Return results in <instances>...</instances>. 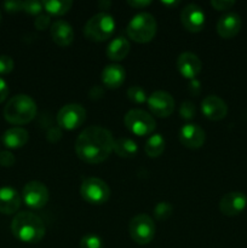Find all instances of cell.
I'll use <instances>...</instances> for the list:
<instances>
[{
  "instance_id": "1",
  "label": "cell",
  "mask_w": 247,
  "mask_h": 248,
  "mask_svg": "<svg viewBox=\"0 0 247 248\" xmlns=\"http://www.w3.org/2000/svg\"><path fill=\"white\" fill-rule=\"evenodd\" d=\"M114 138L110 131L102 126H89L77 138L75 153L87 164H101L113 152Z\"/></svg>"
},
{
  "instance_id": "2",
  "label": "cell",
  "mask_w": 247,
  "mask_h": 248,
  "mask_svg": "<svg viewBox=\"0 0 247 248\" xmlns=\"http://www.w3.org/2000/svg\"><path fill=\"white\" fill-rule=\"evenodd\" d=\"M11 232L19 241L26 244H38L45 236L46 228L44 220L38 215L22 211L12 219Z\"/></svg>"
},
{
  "instance_id": "3",
  "label": "cell",
  "mask_w": 247,
  "mask_h": 248,
  "mask_svg": "<svg viewBox=\"0 0 247 248\" xmlns=\"http://www.w3.org/2000/svg\"><path fill=\"white\" fill-rule=\"evenodd\" d=\"M36 103L27 94H16L6 103L4 108V118L14 125H24L35 118Z\"/></svg>"
},
{
  "instance_id": "4",
  "label": "cell",
  "mask_w": 247,
  "mask_h": 248,
  "mask_svg": "<svg viewBox=\"0 0 247 248\" xmlns=\"http://www.w3.org/2000/svg\"><path fill=\"white\" fill-rule=\"evenodd\" d=\"M157 24L154 16L148 12H139L135 15L128 22L126 33L128 38L132 39L136 43H149L153 40L156 34Z\"/></svg>"
},
{
  "instance_id": "5",
  "label": "cell",
  "mask_w": 247,
  "mask_h": 248,
  "mask_svg": "<svg viewBox=\"0 0 247 248\" xmlns=\"http://www.w3.org/2000/svg\"><path fill=\"white\" fill-rule=\"evenodd\" d=\"M115 31V21L107 12H98L92 16L84 26V35L91 41H104L110 38Z\"/></svg>"
},
{
  "instance_id": "6",
  "label": "cell",
  "mask_w": 247,
  "mask_h": 248,
  "mask_svg": "<svg viewBox=\"0 0 247 248\" xmlns=\"http://www.w3.org/2000/svg\"><path fill=\"white\" fill-rule=\"evenodd\" d=\"M80 194L86 202L91 205H102L110 198V188L101 178L89 177L82 182L80 186Z\"/></svg>"
},
{
  "instance_id": "7",
  "label": "cell",
  "mask_w": 247,
  "mask_h": 248,
  "mask_svg": "<svg viewBox=\"0 0 247 248\" xmlns=\"http://www.w3.org/2000/svg\"><path fill=\"white\" fill-rule=\"evenodd\" d=\"M127 130L136 136L150 135L156 127L155 119L143 109H131L124 118Z\"/></svg>"
},
{
  "instance_id": "8",
  "label": "cell",
  "mask_w": 247,
  "mask_h": 248,
  "mask_svg": "<svg viewBox=\"0 0 247 248\" xmlns=\"http://www.w3.org/2000/svg\"><path fill=\"white\" fill-rule=\"evenodd\" d=\"M128 232L136 244L148 245L155 236V224L149 216L139 213L131 219Z\"/></svg>"
},
{
  "instance_id": "9",
  "label": "cell",
  "mask_w": 247,
  "mask_h": 248,
  "mask_svg": "<svg viewBox=\"0 0 247 248\" xmlns=\"http://www.w3.org/2000/svg\"><path fill=\"white\" fill-rule=\"evenodd\" d=\"M86 120V110L79 103H69L63 106L57 114L58 126L65 130H75Z\"/></svg>"
},
{
  "instance_id": "10",
  "label": "cell",
  "mask_w": 247,
  "mask_h": 248,
  "mask_svg": "<svg viewBox=\"0 0 247 248\" xmlns=\"http://www.w3.org/2000/svg\"><path fill=\"white\" fill-rule=\"evenodd\" d=\"M22 200L31 208H43L48 202V189L39 181H31L24 186Z\"/></svg>"
},
{
  "instance_id": "11",
  "label": "cell",
  "mask_w": 247,
  "mask_h": 248,
  "mask_svg": "<svg viewBox=\"0 0 247 248\" xmlns=\"http://www.w3.org/2000/svg\"><path fill=\"white\" fill-rule=\"evenodd\" d=\"M148 106L150 111L159 118H167L174 110V99L169 92L155 91L148 97Z\"/></svg>"
},
{
  "instance_id": "12",
  "label": "cell",
  "mask_w": 247,
  "mask_h": 248,
  "mask_svg": "<svg viewBox=\"0 0 247 248\" xmlns=\"http://www.w3.org/2000/svg\"><path fill=\"white\" fill-rule=\"evenodd\" d=\"M181 22L184 28L193 33L202 31L205 27L206 16L202 7L196 4H188L181 12Z\"/></svg>"
},
{
  "instance_id": "13",
  "label": "cell",
  "mask_w": 247,
  "mask_h": 248,
  "mask_svg": "<svg viewBox=\"0 0 247 248\" xmlns=\"http://www.w3.org/2000/svg\"><path fill=\"white\" fill-rule=\"evenodd\" d=\"M247 196L242 191H229L219 201V210L225 216H237L246 208Z\"/></svg>"
},
{
  "instance_id": "14",
  "label": "cell",
  "mask_w": 247,
  "mask_h": 248,
  "mask_svg": "<svg viewBox=\"0 0 247 248\" xmlns=\"http://www.w3.org/2000/svg\"><path fill=\"white\" fill-rule=\"evenodd\" d=\"M179 140L189 149H199L206 140V133L196 124H185L179 130Z\"/></svg>"
},
{
  "instance_id": "15",
  "label": "cell",
  "mask_w": 247,
  "mask_h": 248,
  "mask_svg": "<svg viewBox=\"0 0 247 248\" xmlns=\"http://www.w3.org/2000/svg\"><path fill=\"white\" fill-rule=\"evenodd\" d=\"M201 110L203 115L213 121L222 120L228 114V106L220 97L210 94L201 102Z\"/></svg>"
},
{
  "instance_id": "16",
  "label": "cell",
  "mask_w": 247,
  "mask_h": 248,
  "mask_svg": "<svg viewBox=\"0 0 247 248\" xmlns=\"http://www.w3.org/2000/svg\"><path fill=\"white\" fill-rule=\"evenodd\" d=\"M177 68L184 78L193 80L201 72L202 63L195 53L183 52L177 58Z\"/></svg>"
},
{
  "instance_id": "17",
  "label": "cell",
  "mask_w": 247,
  "mask_h": 248,
  "mask_svg": "<svg viewBox=\"0 0 247 248\" xmlns=\"http://www.w3.org/2000/svg\"><path fill=\"white\" fill-rule=\"evenodd\" d=\"M241 17L236 12H227L217 22V33L222 38H234L241 29Z\"/></svg>"
},
{
  "instance_id": "18",
  "label": "cell",
  "mask_w": 247,
  "mask_h": 248,
  "mask_svg": "<svg viewBox=\"0 0 247 248\" xmlns=\"http://www.w3.org/2000/svg\"><path fill=\"white\" fill-rule=\"evenodd\" d=\"M22 198L16 189L11 186L0 188V213L14 215L21 206Z\"/></svg>"
},
{
  "instance_id": "19",
  "label": "cell",
  "mask_w": 247,
  "mask_h": 248,
  "mask_svg": "<svg viewBox=\"0 0 247 248\" xmlns=\"http://www.w3.org/2000/svg\"><path fill=\"white\" fill-rule=\"evenodd\" d=\"M50 33L52 40L62 47L69 46L74 41V31L72 26L63 19H58L51 24Z\"/></svg>"
},
{
  "instance_id": "20",
  "label": "cell",
  "mask_w": 247,
  "mask_h": 248,
  "mask_svg": "<svg viewBox=\"0 0 247 248\" xmlns=\"http://www.w3.org/2000/svg\"><path fill=\"white\" fill-rule=\"evenodd\" d=\"M126 72L120 64H109L102 70L101 79L108 89H118L125 81Z\"/></svg>"
},
{
  "instance_id": "21",
  "label": "cell",
  "mask_w": 247,
  "mask_h": 248,
  "mask_svg": "<svg viewBox=\"0 0 247 248\" xmlns=\"http://www.w3.org/2000/svg\"><path fill=\"white\" fill-rule=\"evenodd\" d=\"M29 135L27 130L22 127H11L6 130L2 135V143L10 149H18L27 144Z\"/></svg>"
},
{
  "instance_id": "22",
  "label": "cell",
  "mask_w": 247,
  "mask_h": 248,
  "mask_svg": "<svg viewBox=\"0 0 247 248\" xmlns=\"http://www.w3.org/2000/svg\"><path fill=\"white\" fill-rule=\"evenodd\" d=\"M130 41L124 36H118L107 46V56L111 61H123L130 52Z\"/></svg>"
},
{
  "instance_id": "23",
  "label": "cell",
  "mask_w": 247,
  "mask_h": 248,
  "mask_svg": "<svg viewBox=\"0 0 247 248\" xmlns=\"http://www.w3.org/2000/svg\"><path fill=\"white\" fill-rule=\"evenodd\" d=\"M113 150L118 156L130 159V157H135L137 155L138 145L131 138L120 137L114 140Z\"/></svg>"
},
{
  "instance_id": "24",
  "label": "cell",
  "mask_w": 247,
  "mask_h": 248,
  "mask_svg": "<svg viewBox=\"0 0 247 248\" xmlns=\"http://www.w3.org/2000/svg\"><path fill=\"white\" fill-rule=\"evenodd\" d=\"M165 150V140L161 135L155 133V135L150 136L148 140L145 142L144 152L148 156L150 157H157L164 153Z\"/></svg>"
},
{
  "instance_id": "25",
  "label": "cell",
  "mask_w": 247,
  "mask_h": 248,
  "mask_svg": "<svg viewBox=\"0 0 247 248\" xmlns=\"http://www.w3.org/2000/svg\"><path fill=\"white\" fill-rule=\"evenodd\" d=\"M43 6L48 14L62 16L69 11L70 7L73 6V1L70 0H45L43 1Z\"/></svg>"
},
{
  "instance_id": "26",
  "label": "cell",
  "mask_w": 247,
  "mask_h": 248,
  "mask_svg": "<svg viewBox=\"0 0 247 248\" xmlns=\"http://www.w3.org/2000/svg\"><path fill=\"white\" fill-rule=\"evenodd\" d=\"M173 213V206L166 201H161V202L156 203L154 207V216L157 220H166Z\"/></svg>"
},
{
  "instance_id": "27",
  "label": "cell",
  "mask_w": 247,
  "mask_h": 248,
  "mask_svg": "<svg viewBox=\"0 0 247 248\" xmlns=\"http://www.w3.org/2000/svg\"><path fill=\"white\" fill-rule=\"evenodd\" d=\"M127 97L131 102H133V103H137V104L144 103V102L148 99L147 93H145V91L143 90V87H140V86L128 87Z\"/></svg>"
},
{
  "instance_id": "28",
  "label": "cell",
  "mask_w": 247,
  "mask_h": 248,
  "mask_svg": "<svg viewBox=\"0 0 247 248\" xmlns=\"http://www.w3.org/2000/svg\"><path fill=\"white\" fill-rule=\"evenodd\" d=\"M80 248H103V241L98 235L87 234L80 240Z\"/></svg>"
},
{
  "instance_id": "29",
  "label": "cell",
  "mask_w": 247,
  "mask_h": 248,
  "mask_svg": "<svg viewBox=\"0 0 247 248\" xmlns=\"http://www.w3.org/2000/svg\"><path fill=\"white\" fill-rule=\"evenodd\" d=\"M196 114V107L193 102L184 101L179 107V115L184 119V120H191L195 118Z\"/></svg>"
},
{
  "instance_id": "30",
  "label": "cell",
  "mask_w": 247,
  "mask_h": 248,
  "mask_svg": "<svg viewBox=\"0 0 247 248\" xmlns=\"http://www.w3.org/2000/svg\"><path fill=\"white\" fill-rule=\"evenodd\" d=\"M43 9V1H36V0L23 1V11H26L29 15H40Z\"/></svg>"
},
{
  "instance_id": "31",
  "label": "cell",
  "mask_w": 247,
  "mask_h": 248,
  "mask_svg": "<svg viewBox=\"0 0 247 248\" xmlns=\"http://www.w3.org/2000/svg\"><path fill=\"white\" fill-rule=\"evenodd\" d=\"M15 63L10 56L0 55V74H9L14 70Z\"/></svg>"
},
{
  "instance_id": "32",
  "label": "cell",
  "mask_w": 247,
  "mask_h": 248,
  "mask_svg": "<svg viewBox=\"0 0 247 248\" xmlns=\"http://www.w3.org/2000/svg\"><path fill=\"white\" fill-rule=\"evenodd\" d=\"M15 161H16V159L11 152H7V150L0 152V166L11 167L14 166Z\"/></svg>"
},
{
  "instance_id": "33",
  "label": "cell",
  "mask_w": 247,
  "mask_h": 248,
  "mask_svg": "<svg viewBox=\"0 0 247 248\" xmlns=\"http://www.w3.org/2000/svg\"><path fill=\"white\" fill-rule=\"evenodd\" d=\"M211 5H212L216 10L224 11V10H229L230 7L234 6L235 0H212V1H211Z\"/></svg>"
},
{
  "instance_id": "34",
  "label": "cell",
  "mask_w": 247,
  "mask_h": 248,
  "mask_svg": "<svg viewBox=\"0 0 247 248\" xmlns=\"http://www.w3.org/2000/svg\"><path fill=\"white\" fill-rule=\"evenodd\" d=\"M48 24H50V16L44 14L38 15L35 22H34V26H35V28L39 29V31H44V29H46L48 27Z\"/></svg>"
},
{
  "instance_id": "35",
  "label": "cell",
  "mask_w": 247,
  "mask_h": 248,
  "mask_svg": "<svg viewBox=\"0 0 247 248\" xmlns=\"http://www.w3.org/2000/svg\"><path fill=\"white\" fill-rule=\"evenodd\" d=\"M4 9L7 12H18L23 10V1H17V0H10L4 2Z\"/></svg>"
},
{
  "instance_id": "36",
  "label": "cell",
  "mask_w": 247,
  "mask_h": 248,
  "mask_svg": "<svg viewBox=\"0 0 247 248\" xmlns=\"http://www.w3.org/2000/svg\"><path fill=\"white\" fill-rule=\"evenodd\" d=\"M61 137H62V132H61V130L58 127H51L47 131V133H46V138L51 143L58 142L61 140Z\"/></svg>"
},
{
  "instance_id": "37",
  "label": "cell",
  "mask_w": 247,
  "mask_h": 248,
  "mask_svg": "<svg viewBox=\"0 0 247 248\" xmlns=\"http://www.w3.org/2000/svg\"><path fill=\"white\" fill-rule=\"evenodd\" d=\"M7 96H9V85L2 78H0V103H2Z\"/></svg>"
},
{
  "instance_id": "38",
  "label": "cell",
  "mask_w": 247,
  "mask_h": 248,
  "mask_svg": "<svg viewBox=\"0 0 247 248\" xmlns=\"http://www.w3.org/2000/svg\"><path fill=\"white\" fill-rule=\"evenodd\" d=\"M127 4L135 9H143V7L149 6L152 1L150 0H128Z\"/></svg>"
},
{
  "instance_id": "39",
  "label": "cell",
  "mask_w": 247,
  "mask_h": 248,
  "mask_svg": "<svg viewBox=\"0 0 247 248\" xmlns=\"http://www.w3.org/2000/svg\"><path fill=\"white\" fill-rule=\"evenodd\" d=\"M104 91L101 86H92L91 90L89 92V96L91 99H97V98H101L103 96Z\"/></svg>"
},
{
  "instance_id": "40",
  "label": "cell",
  "mask_w": 247,
  "mask_h": 248,
  "mask_svg": "<svg viewBox=\"0 0 247 248\" xmlns=\"http://www.w3.org/2000/svg\"><path fill=\"white\" fill-rule=\"evenodd\" d=\"M189 89H190L191 93L198 94V93H200V91H201V84L196 79H193L191 80L190 85H189Z\"/></svg>"
},
{
  "instance_id": "41",
  "label": "cell",
  "mask_w": 247,
  "mask_h": 248,
  "mask_svg": "<svg viewBox=\"0 0 247 248\" xmlns=\"http://www.w3.org/2000/svg\"><path fill=\"white\" fill-rule=\"evenodd\" d=\"M161 4L170 5V6H174V5H178V1H161Z\"/></svg>"
},
{
  "instance_id": "42",
  "label": "cell",
  "mask_w": 247,
  "mask_h": 248,
  "mask_svg": "<svg viewBox=\"0 0 247 248\" xmlns=\"http://www.w3.org/2000/svg\"><path fill=\"white\" fill-rule=\"evenodd\" d=\"M0 23H1V12H0Z\"/></svg>"
}]
</instances>
